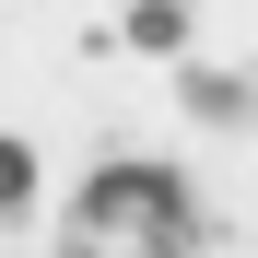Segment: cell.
Instances as JSON below:
<instances>
[{"mask_svg":"<svg viewBox=\"0 0 258 258\" xmlns=\"http://www.w3.org/2000/svg\"><path fill=\"white\" fill-rule=\"evenodd\" d=\"M176 106H188L200 129H235V117H246V82H235V71H188V82H176Z\"/></svg>","mask_w":258,"mask_h":258,"instance_id":"cell-3","label":"cell"},{"mask_svg":"<svg viewBox=\"0 0 258 258\" xmlns=\"http://www.w3.org/2000/svg\"><path fill=\"white\" fill-rule=\"evenodd\" d=\"M106 35H117V47H141V59H176L188 35H200V0H129Z\"/></svg>","mask_w":258,"mask_h":258,"instance_id":"cell-2","label":"cell"},{"mask_svg":"<svg viewBox=\"0 0 258 258\" xmlns=\"http://www.w3.org/2000/svg\"><path fill=\"white\" fill-rule=\"evenodd\" d=\"M200 246V188L176 164H94L59 223V258H188Z\"/></svg>","mask_w":258,"mask_h":258,"instance_id":"cell-1","label":"cell"},{"mask_svg":"<svg viewBox=\"0 0 258 258\" xmlns=\"http://www.w3.org/2000/svg\"><path fill=\"white\" fill-rule=\"evenodd\" d=\"M24 211H35V153L0 141V223H24Z\"/></svg>","mask_w":258,"mask_h":258,"instance_id":"cell-4","label":"cell"}]
</instances>
